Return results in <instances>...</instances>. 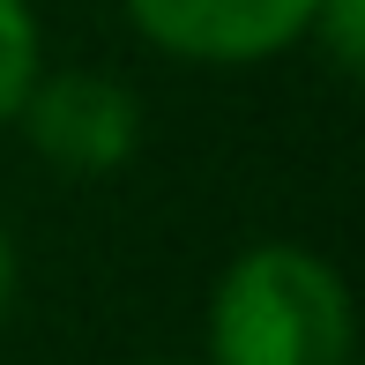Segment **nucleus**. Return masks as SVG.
Here are the masks:
<instances>
[{
  "mask_svg": "<svg viewBox=\"0 0 365 365\" xmlns=\"http://www.w3.org/2000/svg\"><path fill=\"white\" fill-rule=\"evenodd\" d=\"M15 298H23V246H15L8 217H0V321L15 313Z\"/></svg>",
  "mask_w": 365,
  "mask_h": 365,
  "instance_id": "423d86ee",
  "label": "nucleus"
},
{
  "mask_svg": "<svg viewBox=\"0 0 365 365\" xmlns=\"http://www.w3.org/2000/svg\"><path fill=\"white\" fill-rule=\"evenodd\" d=\"M135 38L179 68H269L306 45L313 0H120Z\"/></svg>",
  "mask_w": 365,
  "mask_h": 365,
  "instance_id": "7ed1b4c3",
  "label": "nucleus"
},
{
  "mask_svg": "<svg viewBox=\"0 0 365 365\" xmlns=\"http://www.w3.org/2000/svg\"><path fill=\"white\" fill-rule=\"evenodd\" d=\"M202 365H358L351 276L298 239H254L217 269Z\"/></svg>",
  "mask_w": 365,
  "mask_h": 365,
  "instance_id": "f257e3e1",
  "label": "nucleus"
},
{
  "mask_svg": "<svg viewBox=\"0 0 365 365\" xmlns=\"http://www.w3.org/2000/svg\"><path fill=\"white\" fill-rule=\"evenodd\" d=\"M127 365H187V358H127Z\"/></svg>",
  "mask_w": 365,
  "mask_h": 365,
  "instance_id": "0eeeda50",
  "label": "nucleus"
},
{
  "mask_svg": "<svg viewBox=\"0 0 365 365\" xmlns=\"http://www.w3.org/2000/svg\"><path fill=\"white\" fill-rule=\"evenodd\" d=\"M45 68V23L38 0H0V127H15L30 82Z\"/></svg>",
  "mask_w": 365,
  "mask_h": 365,
  "instance_id": "20e7f679",
  "label": "nucleus"
},
{
  "mask_svg": "<svg viewBox=\"0 0 365 365\" xmlns=\"http://www.w3.org/2000/svg\"><path fill=\"white\" fill-rule=\"evenodd\" d=\"M15 127H23L30 157L45 172L112 179L142 149V97H135V82H120L112 68H38Z\"/></svg>",
  "mask_w": 365,
  "mask_h": 365,
  "instance_id": "f03ea898",
  "label": "nucleus"
},
{
  "mask_svg": "<svg viewBox=\"0 0 365 365\" xmlns=\"http://www.w3.org/2000/svg\"><path fill=\"white\" fill-rule=\"evenodd\" d=\"M306 45H321V60L336 75H358L365 68V0H313Z\"/></svg>",
  "mask_w": 365,
  "mask_h": 365,
  "instance_id": "39448f33",
  "label": "nucleus"
}]
</instances>
